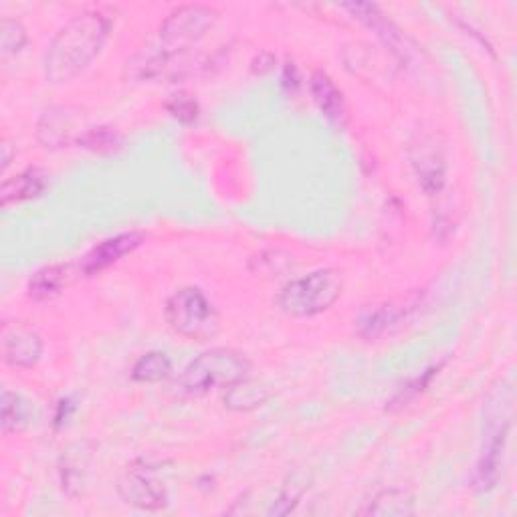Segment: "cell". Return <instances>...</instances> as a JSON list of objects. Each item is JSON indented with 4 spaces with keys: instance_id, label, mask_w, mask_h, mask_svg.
Listing matches in <instances>:
<instances>
[{
    "instance_id": "obj_1",
    "label": "cell",
    "mask_w": 517,
    "mask_h": 517,
    "mask_svg": "<svg viewBox=\"0 0 517 517\" xmlns=\"http://www.w3.org/2000/svg\"><path fill=\"white\" fill-rule=\"evenodd\" d=\"M112 35V19L101 11L75 15L49 43L43 57L45 79L53 85L79 77L103 51Z\"/></svg>"
},
{
    "instance_id": "obj_2",
    "label": "cell",
    "mask_w": 517,
    "mask_h": 517,
    "mask_svg": "<svg viewBox=\"0 0 517 517\" xmlns=\"http://www.w3.org/2000/svg\"><path fill=\"white\" fill-rule=\"evenodd\" d=\"M251 362L235 350L215 348L194 358L174 382V392L188 398L206 396L217 388H229L231 384L249 378Z\"/></svg>"
},
{
    "instance_id": "obj_3",
    "label": "cell",
    "mask_w": 517,
    "mask_h": 517,
    "mask_svg": "<svg viewBox=\"0 0 517 517\" xmlns=\"http://www.w3.org/2000/svg\"><path fill=\"white\" fill-rule=\"evenodd\" d=\"M344 279L336 269H320L289 281L277 295V305L291 318L320 316L342 297Z\"/></svg>"
},
{
    "instance_id": "obj_4",
    "label": "cell",
    "mask_w": 517,
    "mask_h": 517,
    "mask_svg": "<svg viewBox=\"0 0 517 517\" xmlns=\"http://www.w3.org/2000/svg\"><path fill=\"white\" fill-rule=\"evenodd\" d=\"M166 324L192 342H211L221 332V316L215 303L198 287L178 289L164 307Z\"/></svg>"
},
{
    "instance_id": "obj_5",
    "label": "cell",
    "mask_w": 517,
    "mask_h": 517,
    "mask_svg": "<svg viewBox=\"0 0 517 517\" xmlns=\"http://www.w3.org/2000/svg\"><path fill=\"white\" fill-rule=\"evenodd\" d=\"M507 390L503 388L501 392L497 390L493 394L495 404H487V421H485V431H483V447L475 471L473 485L479 493L491 491L499 479L501 473V463H503V453L507 445V435H509V415H507V404H501L505 398Z\"/></svg>"
},
{
    "instance_id": "obj_6",
    "label": "cell",
    "mask_w": 517,
    "mask_h": 517,
    "mask_svg": "<svg viewBox=\"0 0 517 517\" xmlns=\"http://www.w3.org/2000/svg\"><path fill=\"white\" fill-rule=\"evenodd\" d=\"M217 11L204 5H184L174 9L160 25V41L168 51H184L200 41L217 23Z\"/></svg>"
},
{
    "instance_id": "obj_7",
    "label": "cell",
    "mask_w": 517,
    "mask_h": 517,
    "mask_svg": "<svg viewBox=\"0 0 517 517\" xmlns=\"http://www.w3.org/2000/svg\"><path fill=\"white\" fill-rule=\"evenodd\" d=\"M156 467L138 461L118 481V493L124 503L142 511H160L168 505V489L156 477Z\"/></svg>"
},
{
    "instance_id": "obj_8",
    "label": "cell",
    "mask_w": 517,
    "mask_h": 517,
    "mask_svg": "<svg viewBox=\"0 0 517 517\" xmlns=\"http://www.w3.org/2000/svg\"><path fill=\"white\" fill-rule=\"evenodd\" d=\"M144 243H146V235L140 233V231L122 233V235H116V237L101 241L79 261V273L83 277L99 275L106 269H110L112 265H116L126 255H132Z\"/></svg>"
},
{
    "instance_id": "obj_9",
    "label": "cell",
    "mask_w": 517,
    "mask_h": 517,
    "mask_svg": "<svg viewBox=\"0 0 517 517\" xmlns=\"http://www.w3.org/2000/svg\"><path fill=\"white\" fill-rule=\"evenodd\" d=\"M43 350H45L43 338L35 330H31L23 324L5 326L3 358L7 364H11L15 368H33L39 364Z\"/></svg>"
},
{
    "instance_id": "obj_10",
    "label": "cell",
    "mask_w": 517,
    "mask_h": 517,
    "mask_svg": "<svg viewBox=\"0 0 517 517\" xmlns=\"http://www.w3.org/2000/svg\"><path fill=\"white\" fill-rule=\"evenodd\" d=\"M77 120L69 108L47 110L37 124V140L47 150H61L77 144Z\"/></svg>"
},
{
    "instance_id": "obj_11",
    "label": "cell",
    "mask_w": 517,
    "mask_h": 517,
    "mask_svg": "<svg viewBox=\"0 0 517 517\" xmlns=\"http://www.w3.org/2000/svg\"><path fill=\"white\" fill-rule=\"evenodd\" d=\"M342 9H346L354 19H358L368 29H372L396 55H400V57L408 55L406 39L402 37L400 29L376 5H370V3H348V5H342Z\"/></svg>"
},
{
    "instance_id": "obj_12",
    "label": "cell",
    "mask_w": 517,
    "mask_h": 517,
    "mask_svg": "<svg viewBox=\"0 0 517 517\" xmlns=\"http://www.w3.org/2000/svg\"><path fill=\"white\" fill-rule=\"evenodd\" d=\"M412 168H415L417 180L421 188L429 196H439L445 188V176H447V164L441 156V152L433 144H421L412 152Z\"/></svg>"
},
{
    "instance_id": "obj_13",
    "label": "cell",
    "mask_w": 517,
    "mask_h": 517,
    "mask_svg": "<svg viewBox=\"0 0 517 517\" xmlns=\"http://www.w3.org/2000/svg\"><path fill=\"white\" fill-rule=\"evenodd\" d=\"M309 91L318 103L320 112L334 124H344L346 120V101L334 79L324 71H314L309 79Z\"/></svg>"
},
{
    "instance_id": "obj_14",
    "label": "cell",
    "mask_w": 517,
    "mask_h": 517,
    "mask_svg": "<svg viewBox=\"0 0 517 517\" xmlns=\"http://www.w3.org/2000/svg\"><path fill=\"white\" fill-rule=\"evenodd\" d=\"M45 188H47V174L39 168H29L3 182V186H0V204H3L5 209H9L11 204L41 196Z\"/></svg>"
},
{
    "instance_id": "obj_15",
    "label": "cell",
    "mask_w": 517,
    "mask_h": 517,
    "mask_svg": "<svg viewBox=\"0 0 517 517\" xmlns=\"http://www.w3.org/2000/svg\"><path fill=\"white\" fill-rule=\"evenodd\" d=\"M358 513L362 515H378V517H406L417 513V499L410 491L400 487H390L372 497L366 507H362Z\"/></svg>"
},
{
    "instance_id": "obj_16",
    "label": "cell",
    "mask_w": 517,
    "mask_h": 517,
    "mask_svg": "<svg viewBox=\"0 0 517 517\" xmlns=\"http://www.w3.org/2000/svg\"><path fill=\"white\" fill-rule=\"evenodd\" d=\"M71 283V269L65 265H49L39 269L27 285V295L33 301H47L57 297Z\"/></svg>"
},
{
    "instance_id": "obj_17",
    "label": "cell",
    "mask_w": 517,
    "mask_h": 517,
    "mask_svg": "<svg viewBox=\"0 0 517 517\" xmlns=\"http://www.w3.org/2000/svg\"><path fill=\"white\" fill-rule=\"evenodd\" d=\"M269 400V388L253 382L249 378H243L235 384H231L229 388H225V396H223V404L229 410L235 412H249L255 410L259 406H263Z\"/></svg>"
},
{
    "instance_id": "obj_18",
    "label": "cell",
    "mask_w": 517,
    "mask_h": 517,
    "mask_svg": "<svg viewBox=\"0 0 517 517\" xmlns=\"http://www.w3.org/2000/svg\"><path fill=\"white\" fill-rule=\"evenodd\" d=\"M404 312L406 309L392 305V303L380 305L358 320V334L364 340H376V338L384 336L386 332H390L402 320Z\"/></svg>"
},
{
    "instance_id": "obj_19",
    "label": "cell",
    "mask_w": 517,
    "mask_h": 517,
    "mask_svg": "<svg viewBox=\"0 0 517 517\" xmlns=\"http://www.w3.org/2000/svg\"><path fill=\"white\" fill-rule=\"evenodd\" d=\"M77 146L83 150H89L93 154L110 156L118 154L126 146V136L112 126H95V128H85V132L79 136Z\"/></svg>"
},
{
    "instance_id": "obj_20",
    "label": "cell",
    "mask_w": 517,
    "mask_h": 517,
    "mask_svg": "<svg viewBox=\"0 0 517 517\" xmlns=\"http://www.w3.org/2000/svg\"><path fill=\"white\" fill-rule=\"evenodd\" d=\"M0 423H3L5 435L23 433L25 429H29V425L33 423L31 402L17 392L5 390L3 392V417H0Z\"/></svg>"
},
{
    "instance_id": "obj_21",
    "label": "cell",
    "mask_w": 517,
    "mask_h": 517,
    "mask_svg": "<svg viewBox=\"0 0 517 517\" xmlns=\"http://www.w3.org/2000/svg\"><path fill=\"white\" fill-rule=\"evenodd\" d=\"M91 451L87 449V443H79L63 451L61 461H59V475H61V485L63 491L75 493V489L81 487L83 473L89 465Z\"/></svg>"
},
{
    "instance_id": "obj_22",
    "label": "cell",
    "mask_w": 517,
    "mask_h": 517,
    "mask_svg": "<svg viewBox=\"0 0 517 517\" xmlns=\"http://www.w3.org/2000/svg\"><path fill=\"white\" fill-rule=\"evenodd\" d=\"M172 374V360L164 352L144 354L132 368V378L142 384H156Z\"/></svg>"
},
{
    "instance_id": "obj_23",
    "label": "cell",
    "mask_w": 517,
    "mask_h": 517,
    "mask_svg": "<svg viewBox=\"0 0 517 517\" xmlns=\"http://www.w3.org/2000/svg\"><path fill=\"white\" fill-rule=\"evenodd\" d=\"M445 364H437L433 368H429L427 372H423L421 376H417L415 380H410L406 386H402V390H398L394 394V398L390 402H386V410L390 412H396V410H402L404 406H408L412 400H417L425 390L427 386L433 382V378L439 374V370L443 368Z\"/></svg>"
},
{
    "instance_id": "obj_24",
    "label": "cell",
    "mask_w": 517,
    "mask_h": 517,
    "mask_svg": "<svg viewBox=\"0 0 517 517\" xmlns=\"http://www.w3.org/2000/svg\"><path fill=\"white\" fill-rule=\"evenodd\" d=\"M27 41V31L19 21L3 19V23H0V49H3L5 57L21 53Z\"/></svg>"
},
{
    "instance_id": "obj_25",
    "label": "cell",
    "mask_w": 517,
    "mask_h": 517,
    "mask_svg": "<svg viewBox=\"0 0 517 517\" xmlns=\"http://www.w3.org/2000/svg\"><path fill=\"white\" fill-rule=\"evenodd\" d=\"M166 110H168V114H170L174 120H178V122L184 124V126L194 124V122L198 120V116H200V108H198L196 99H192V97L186 95V93H176V95H172V97L166 101Z\"/></svg>"
},
{
    "instance_id": "obj_26",
    "label": "cell",
    "mask_w": 517,
    "mask_h": 517,
    "mask_svg": "<svg viewBox=\"0 0 517 517\" xmlns=\"http://www.w3.org/2000/svg\"><path fill=\"white\" fill-rule=\"evenodd\" d=\"M301 499V489H295V485L287 487L281 491V495L277 497V501L271 505L269 515H287L295 509V505Z\"/></svg>"
},
{
    "instance_id": "obj_27",
    "label": "cell",
    "mask_w": 517,
    "mask_h": 517,
    "mask_svg": "<svg viewBox=\"0 0 517 517\" xmlns=\"http://www.w3.org/2000/svg\"><path fill=\"white\" fill-rule=\"evenodd\" d=\"M73 410H75V404L71 402V398H63V400L59 402V406H57V415H55V427H57V429H59V427H63V425L71 419Z\"/></svg>"
},
{
    "instance_id": "obj_28",
    "label": "cell",
    "mask_w": 517,
    "mask_h": 517,
    "mask_svg": "<svg viewBox=\"0 0 517 517\" xmlns=\"http://www.w3.org/2000/svg\"><path fill=\"white\" fill-rule=\"evenodd\" d=\"M11 146L5 142L3 144V170H7L9 168V164H11Z\"/></svg>"
}]
</instances>
